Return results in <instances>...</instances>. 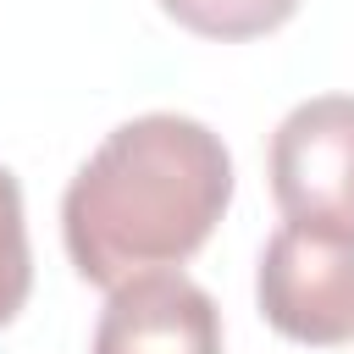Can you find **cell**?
I'll return each instance as SVG.
<instances>
[{"mask_svg": "<svg viewBox=\"0 0 354 354\" xmlns=\"http://www.w3.org/2000/svg\"><path fill=\"white\" fill-rule=\"evenodd\" d=\"M271 199L288 221L354 232V94H315L271 133Z\"/></svg>", "mask_w": 354, "mask_h": 354, "instance_id": "cell-3", "label": "cell"}, {"mask_svg": "<svg viewBox=\"0 0 354 354\" xmlns=\"http://www.w3.org/2000/svg\"><path fill=\"white\" fill-rule=\"evenodd\" d=\"M232 205V155L194 116L149 111L105 133L61 194V238L83 282L122 288L205 249Z\"/></svg>", "mask_w": 354, "mask_h": 354, "instance_id": "cell-1", "label": "cell"}, {"mask_svg": "<svg viewBox=\"0 0 354 354\" xmlns=\"http://www.w3.org/2000/svg\"><path fill=\"white\" fill-rule=\"evenodd\" d=\"M94 354H221V310L183 271H144L111 288Z\"/></svg>", "mask_w": 354, "mask_h": 354, "instance_id": "cell-4", "label": "cell"}, {"mask_svg": "<svg viewBox=\"0 0 354 354\" xmlns=\"http://www.w3.org/2000/svg\"><path fill=\"white\" fill-rule=\"evenodd\" d=\"M33 288V254H28V227H22V188L17 171L0 166V326L17 321Z\"/></svg>", "mask_w": 354, "mask_h": 354, "instance_id": "cell-6", "label": "cell"}, {"mask_svg": "<svg viewBox=\"0 0 354 354\" xmlns=\"http://www.w3.org/2000/svg\"><path fill=\"white\" fill-rule=\"evenodd\" d=\"M160 11L199 39L238 44V39H260V33L282 28L299 11V0H160Z\"/></svg>", "mask_w": 354, "mask_h": 354, "instance_id": "cell-5", "label": "cell"}, {"mask_svg": "<svg viewBox=\"0 0 354 354\" xmlns=\"http://www.w3.org/2000/svg\"><path fill=\"white\" fill-rule=\"evenodd\" d=\"M254 299L271 332H282L288 343H354V232L282 221L260 249Z\"/></svg>", "mask_w": 354, "mask_h": 354, "instance_id": "cell-2", "label": "cell"}]
</instances>
